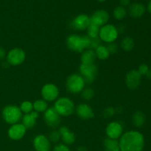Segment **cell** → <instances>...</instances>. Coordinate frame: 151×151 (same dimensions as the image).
Here are the masks:
<instances>
[{"mask_svg":"<svg viewBox=\"0 0 151 151\" xmlns=\"http://www.w3.org/2000/svg\"><path fill=\"white\" fill-rule=\"evenodd\" d=\"M104 151H107V150H104Z\"/></svg>","mask_w":151,"mask_h":151,"instance_id":"obj_43","label":"cell"},{"mask_svg":"<svg viewBox=\"0 0 151 151\" xmlns=\"http://www.w3.org/2000/svg\"><path fill=\"white\" fill-rule=\"evenodd\" d=\"M108 50H109V53L111 54H115V53L117 52L118 51V45L114 42L109 43V44H107L106 46Z\"/></svg>","mask_w":151,"mask_h":151,"instance_id":"obj_33","label":"cell"},{"mask_svg":"<svg viewBox=\"0 0 151 151\" xmlns=\"http://www.w3.org/2000/svg\"><path fill=\"white\" fill-rule=\"evenodd\" d=\"M59 132L60 134V139L64 145H72L75 141V135L73 132L69 131V128L66 126H62L59 128Z\"/></svg>","mask_w":151,"mask_h":151,"instance_id":"obj_18","label":"cell"},{"mask_svg":"<svg viewBox=\"0 0 151 151\" xmlns=\"http://www.w3.org/2000/svg\"><path fill=\"white\" fill-rule=\"evenodd\" d=\"M85 81L80 74H72L68 77L66 80V89L69 92L73 93V94L81 92L85 88Z\"/></svg>","mask_w":151,"mask_h":151,"instance_id":"obj_5","label":"cell"},{"mask_svg":"<svg viewBox=\"0 0 151 151\" xmlns=\"http://www.w3.org/2000/svg\"><path fill=\"white\" fill-rule=\"evenodd\" d=\"M41 96L43 100L47 102H52L58 99L59 96V89L58 86L52 83H47L41 88Z\"/></svg>","mask_w":151,"mask_h":151,"instance_id":"obj_9","label":"cell"},{"mask_svg":"<svg viewBox=\"0 0 151 151\" xmlns=\"http://www.w3.org/2000/svg\"><path fill=\"white\" fill-rule=\"evenodd\" d=\"M145 7L141 3H133L128 7V13L130 16L134 18H140L144 15Z\"/></svg>","mask_w":151,"mask_h":151,"instance_id":"obj_20","label":"cell"},{"mask_svg":"<svg viewBox=\"0 0 151 151\" xmlns=\"http://www.w3.org/2000/svg\"><path fill=\"white\" fill-rule=\"evenodd\" d=\"M147 10H148L149 13L151 14V0L150 1V2L148 3V5H147Z\"/></svg>","mask_w":151,"mask_h":151,"instance_id":"obj_41","label":"cell"},{"mask_svg":"<svg viewBox=\"0 0 151 151\" xmlns=\"http://www.w3.org/2000/svg\"><path fill=\"white\" fill-rule=\"evenodd\" d=\"M77 151H87V150L84 147L80 146V147H78V149H77Z\"/></svg>","mask_w":151,"mask_h":151,"instance_id":"obj_39","label":"cell"},{"mask_svg":"<svg viewBox=\"0 0 151 151\" xmlns=\"http://www.w3.org/2000/svg\"><path fill=\"white\" fill-rule=\"evenodd\" d=\"M20 109L24 114H29L33 111V104L29 101H24L21 103Z\"/></svg>","mask_w":151,"mask_h":151,"instance_id":"obj_29","label":"cell"},{"mask_svg":"<svg viewBox=\"0 0 151 151\" xmlns=\"http://www.w3.org/2000/svg\"><path fill=\"white\" fill-rule=\"evenodd\" d=\"M146 76H147V78H148V79L151 80V69H149L147 73L146 74Z\"/></svg>","mask_w":151,"mask_h":151,"instance_id":"obj_40","label":"cell"},{"mask_svg":"<svg viewBox=\"0 0 151 151\" xmlns=\"http://www.w3.org/2000/svg\"><path fill=\"white\" fill-rule=\"evenodd\" d=\"M60 139V134L59 131H52L49 136V140L52 142H58Z\"/></svg>","mask_w":151,"mask_h":151,"instance_id":"obj_31","label":"cell"},{"mask_svg":"<svg viewBox=\"0 0 151 151\" xmlns=\"http://www.w3.org/2000/svg\"><path fill=\"white\" fill-rule=\"evenodd\" d=\"M149 67L147 64H145V63H142V64L140 65L139 66V69H138V72L141 75H146V74L147 73L149 70Z\"/></svg>","mask_w":151,"mask_h":151,"instance_id":"obj_35","label":"cell"},{"mask_svg":"<svg viewBox=\"0 0 151 151\" xmlns=\"http://www.w3.org/2000/svg\"><path fill=\"white\" fill-rule=\"evenodd\" d=\"M97 1H100V2H103V1H106V0H97Z\"/></svg>","mask_w":151,"mask_h":151,"instance_id":"obj_42","label":"cell"},{"mask_svg":"<svg viewBox=\"0 0 151 151\" xmlns=\"http://www.w3.org/2000/svg\"><path fill=\"white\" fill-rule=\"evenodd\" d=\"M119 32L117 28L113 24H106L104 26L101 27L99 32V38L101 41L109 44L114 42L118 38Z\"/></svg>","mask_w":151,"mask_h":151,"instance_id":"obj_6","label":"cell"},{"mask_svg":"<svg viewBox=\"0 0 151 151\" xmlns=\"http://www.w3.org/2000/svg\"><path fill=\"white\" fill-rule=\"evenodd\" d=\"M101 45V40L100 39L99 37L94 38H90V46L89 49L95 50L98 47Z\"/></svg>","mask_w":151,"mask_h":151,"instance_id":"obj_32","label":"cell"},{"mask_svg":"<svg viewBox=\"0 0 151 151\" xmlns=\"http://www.w3.org/2000/svg\"><path fill=\"white\" fill-rule=\"evenodd\" d=\"M109 20V14L104 10H98L94 12L90 17V23L97 25L98 27H103L107 24Z\"/></svg>","mask_w":151,"mask_h":151,"instance_id":"obj_15","label":"cell"},{"mask_svg":"<svg viewBox=\"0 0 151 151\" xmlns=\"http://www.w3.org/2000/svg\"><path fill=\"white\" fill-rule=\"evenodd\" d=\"M122 132H123V127L122 124L116 121L111 122L106 127V133L108 138L117 139L122 135Z\"/></svg>","mask_w":151,"mask_h":151,"instance_id":"obj_11","label":"cell"},{"mask_svg":"<svg viewBox=\"0 0 151 151\" xmlns=\"http://www.w3.org/2000/svg\"><path fill=\"white\" fill-rule=\"evenodd\" d=\"M53 108L60 116H70L75 110V103L69 97H60L57 99Z\"/></svg>","mask_w":151,"mask_h":151,"instance_id":"obj_3","label":"cell"},{"mask_svg":"<svg viewBox=\"0 0 151 151\" xmlns=\"http://www.w3.org/2000/svg\"><path fill=\"white\" fill-rule=\"evenodd\" d=\"M26 132L27 128L22 123H16L11 125V126L9 128L7 135L10 139L17 141L23 138Z\"/></svg>","mask_w":151,"mask_h":151,"instance_id":"obj_14","label":"cell"},{"mask_svg":"<svg viewBox=\"0 0 151 151\" xmlns=\"http://www.w3.org/2000/svg\"><path fill=\"white\" fill-rule=\"evenodd\" d=\"M114 16L116 20H122L125 19L127 16V11L125 9V7L122 6H118L115 7L113 12Z\"/></svg>","mask_w":151,"mask_h":151,"instance_id":"obj_27","label":"cell"},{"mask_svg":"<svg viewBox=\"0 0 151 151\" xmlns=\"http://www.w3.org/2000/svg\"><path fill=\"white\" fill-rule=\"evenodd\" d=\"M38 117V113L36 111H32L29 114H27L22 116V125L27 129H31L35 126L36 120Z\"/></svg>","mask_w":151,"mask_h":151,"instance_id":"obj_19","label":"cell"},{"mask_svg":"<svg viewBox=\"0 0 151 151\" xmlns=\"http://www.w3.org/2000/svg\"><path fill=\"white\" fill-rule=\"evenodd\" d=\"M32 104H33V110L37 113L45 112L48 109L47 102L44 100H37Z\"/></svg>","mask_w":151,"mask_h":151,"instance_id":"obj_25","label":"cell"},{"mask_svg":"<svg viewBox=\"0 0 151 151\" xmlns=\"http://www.w3.org/2000/svg\"><path fill=\"white\" fill-rule=\"evenodd\" d=\"M94 51H95L97 58H99L100 60H106V59L109 58V56H110V53H109L106 46L100 45V47H97Z\"/></svg>","mask_w":151,"mask_h":151,"instance_id":"obj_24","label":"cell"},{"mask_svg":"<svg viewBox=\"0 0 151 151\" xmlns=\"http://www.w3.org/2000/svg\"><path fill=\"white\" fill-rule=\"evenodd\" d=\"M94 96V91L91 88H84L81 91V97L85 100H91Z\"/></svg>","mask_w":151,"mask_h":151,"instance_id":"obj_30","label":"cell"},{"mask_svg":"<svg viewBox=\"0 0 151 151\" xmlns=\"http://www.w3.org/2000/svg\"><path fill=\"white\" fill-rule=\"evenodd\" d=\"M104 147L107 151H120L119 142L117 139L106 138L104 140Z\"/></svg>","mask_w":151,"mask_h":151,"instance_id":"obj_22","label":"cell"},{"mask_svg":"<svg viewBox=\"0 0 151 151\" xmlns=\"http://www.w3.org/2000/svg\"><path fill=\"white\" fill-rule=\"evenodd\" d=\"M7 62L11 66H19L22 64L26 58L25 52L22 49L13 48L7 54Z\"/></svg>","mask_w":151,"mask_h":151,"instance_id":"obj_8","label":"cell"},{"mask_svg":"<svg viewBox=\"0 0 151 151\" xmlns=\"http://www.w3.org/2000/svg\"><path fill=\"white\" fill-rule=\"evenodd\" d=\"M119 2H120L122 7H124L129 5L130 2H131V0H119Z\"/></svg>","mask_w":151,"mask_h":151,"instance_id":"obj_38","label":"cell"},{"mask_svg":"<svg viewBox=\"0 0 151 151\" xmlns=\"http://www.w3.org/2000/svg\"><path fill=\"white\" fill-rule=\"evenodd\" d=\"M119 142L120 151H142L145 145V138L142 133L130 131L121 136Z\"/></svg>","mask_w":151,"mask_h":151,"instance_id":"obj_1","label":"cell"},{"mask_svg":"<svg viewBox=\"0 0 151 151\" xmlns=\"http://www.w3.org/2000/svg\"><path fill=\"white\" fill-rule=\"evenodd\" d=\"M2 117L7 123L10 125L19 123V120L22 118V112L20 108L14 105H8L3 109Z\"/></svg>","mask_w":151,"mask_h":151,"instance_id":"obj_4","label":"cell"},{"mask_svg":"<svg viewBox=\"0 0 151 151\" xmlns=\"http://www.w3.org/2000/svg\"><path fill=\"white\" fill-rule=\"evenodd\" d=\"M97 59L95 51L91 49L84 50L81 56V63L83 64H93Z\"/></svg>","mask_w":151,"mask_h":151,"instance_id":"obj_21","label":"cell"},{"mask_svg":"<svg viewBox=\"0 0 151 151\" xmlns=\"http://www.w3.org/2000/svg\"><path fill=\"white\" fill-rule=\"evenodd\" d=\"M133 124L137 128L142 127L145 122V116L142 111H137L132 116Z\"/></svg>","mask_w":151,"mask_h":151,"instance_id":"obj_23","label":"cell"},{"mask_svg":"<svg viewBox=\"0 0 151 151\" xmlns=\"http://www.w3.org/2000/svg\"><path fill=\"white\" fill-rule=\"evenodd\" d=\"M115 112H116V111L114 110V109H113L112 107H107L103 111V115L106 118H109L111 117V116H113L114 115Z\"/></svg>","mask_w":151,"mask_h":151,"instance_id":"obj_34","label":"cell"},{"mask_svg":"<svg viewBox=\"0 0 151 151\" xmlns=\"http://www.w3.org/2000/svg\"><path fill=\"white\" fill-rule=\"evenodd\" d=\"M53 151H70L69 147L64 144H59L55 147Z\"/></svg>","mask_w":151,"mask_h":151,"instance_id":"obj_36","label":"cell"},{"mask_svg":"<svg viewBox=\"0 0 151 151\" xmlns=\"http://www.w3.org/2000/svg\"><path fill=\"white\" fill-rule=\"evenodd\" d=\"M100 27L97 25L92 24L90 23L89 26L87 28V34L88 36L91 38H94L99 37V32H100Z\"/></svg>","mask_w":151,"mask_h":151,"instance_id":"obj_28","label":"cell"},{"mask_svg":"<svg viewBox=\"0 0 151 151\" xmlns=\"http://www.w3.org/2000/svg\"><path fill=\"white\" fill-rule=\"evenodd\" d=\"M90 24V17L86 14H80L77 16L71 22L70 26L75 30H85Z\"/></svg>","mask_w":151,"mask_h":151,"instance_id":"obj_12","label":"cell"},{"mask_svg":"<svg viewBox=\"0 0 151 151\" xmlns=\"http://www.w3.org/2000/svg\"><path fill=\"white\" fill-rule=\"evenodd\" d=\"M6 57V51L3 47H0V60H3Z\"/></svg>","mask_w":151,"mask_h":151,"instance_id":"obj_37","label":"cell"},{"mask_svg":"<svg viewBox=\"0 0 151 151\" xmlns=\"http://www.w3.org/2000/svg\"><path fill=\"white\" fill-rule=\"evenodd\" d=\"M33 146L36 151H50V141L43 134L36 136L34 138Z\"/></svg>","mask_w":151,"mask_h":151,"instance_id":"obj_16","label":"cell"},{"mask_svg":"<svg viewBox=\"0 0 151 151\" xmlns=\"http://www.w3.org/2000/svg\"><path fill=\"white\" fill-rule=\"evenodd\" d=\"M76 113L81 119L87 120L94 117L93 109L86 103H81L76 108Z\"/></svg>","mask_w":151,"mask_h":151,"instance_id":"obj_17","label":"cell"},{"mask_svg":"<svg viewBox=\"0 0 151 151\" xmlns=\"http://www.w3.org/2000/svg\"><path fill=\"white\" fill-rule=\"evenodd\" d=\"M142 75L136 69H132L125 76V83L130 89H137L141 83Z\"/></svg>","mask_w":151,"mask_h":151,"instance_id":"obj_13","label":"cell"},{"mask_svg":"<svg viewBox=\"0 0 151 151\" xmlns=\"http://www.w3.org/2000/svg\"><path fill=\"white\" fill-rule=\"evenodd\" d=\"M44 113V119L49 127L55 128L60 125L61 122L60 116L54 108H49Z\"/></svg>","mask_w":151,"mask_h":151,"instance_id":"obj_10","label":"cell"},{"mask_svg":"<svg viewBox=\"0 0 151 151\" xmlns=\"http://www.w3.org/2000/svg\"><path fill=\"white\" fill-rule=\"evenodd\" d=\"M66 43L68 48L72 51L83 52L84 50L89 49L90 38L88 35L80 36L72 34L67 37Z\"/></svg>","mask_w":151,"mask_h":151,"instance_id":"obj_2","label":"cell"},{"mask_svg":"<svg viewBox=\"0 0 151 151\" xmlns=\"http://www.w3.org/2000/svg\"><path fill=\"white\" fill-rule=\"evenodd\" d=\"M135 45L134 39L129 36L124 37L121 41V47L125 51H130L133 50Z\"/></svg>","mask_w":151,"mask_h":151,"instance_id":"obj_26","label":"cell"},{"mask_svg":"<svg viewBox=\"0 0 151 151\" xmlns=\"http://www.w3.org/2000/svg\"><path fill=\"white\" fill-rule=\"evenodd\" d=\"M80 75L83 78L86 83L91 84L95 80L97 74V67L94 63L93 64H83L79 67Z\"/></svg>","mask_w":151,"mask_h":151,"instance_id":"obj_7","label":"cell"}]
</instances>
